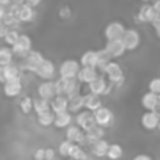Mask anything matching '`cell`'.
<instances>
[{
  "mask_svg": "<svg viewBox=\"0 0 160 160\" xmlns=\"http://www.w3.org/2000/svg\"><path fill=\"white\" fill-rule=\"evenodd\" d=\"M141 126L146 130H157L160 127V115H158V112H146V113H143Z\"/></svg>",
  "mask_w": 160,
  "mask_h": 160,
  "instance_id": "14",
  "label": "cell"
},
{
  "mask_svg": "<svg viewBox=\"0 0 160 160\" xmlns=\"http://www.w3.org/2000/svg\"><path fill=\"white\" fill-rule=\"evenodd\" d=\"M72 113L69 112H63V113H55V127L57 129H68L69 126H72Z\"/></svg>",
  "mask_w": 160,
  "mask_h": 160,
  "instance_id": "24",
  "label": "cell"
},
{
  "mask_svg": "<svg viewBox=\"0 0 160 160\" xmlns=\"http://www.w3.org/2000/svg\"><path fill=\"white\" fill-rule=\"evenodd\" d=\"M85 110V94H77L69 98V113H80Z\"/></svg>",
  "mask_w": 160,
  "mask_h": 160,
  "instance_id": "22",
  "label": "cell"
},
{
  "mask_svg": "<svg viewBox=\"0 0 160 160\" xmlns=\"http://www.w3.org/2000/svg\"><path fill=\"white\" fill-rule=\"evenodd\" d=\"M94 119H96V122H98V126H101V127H110L112 124H113V121H115V115H113V112L110 110V108H107V107H102L101 110H98L96 113H94Z\"/></svg>",
  "mask_w": 160,
  "mask_h": 160,
  "instance_id": "12",
  "label": "cell"
},
{
  "mask_svg": "<svg viewBox=\"0 0 160 160\" xmlns=\"http://www.w3.org/2000/svg\"><path fill=\"white\" fill-rule=\"evenodd\" d=\"M112 88H113V85L107 80V77L105 75H99L94 82H91L88 85V93L96 94V96H107V94H110Z\"/></svg>",
  "mask_w": 160,
  "mask_h": 160,
  "instance_id": "3",
  "label": "cell"
},
{
  "mask_svg": "<svg viewBox=\"0 0 160 160\" xmlns=\"http://www.w3.org/2000/svg\"><path fill=\"white\" fill-rule=\"evenodd\" d=\"M157 18H158V13L154 10V7L149 3H144L140 8V11L137 13V16L133 18V21L138 24H151L152 25L157 21Z\"/></svg>",
  "mask_w": 160,
  "mask_h": 160,
  "instance_id": "6",
  "label": "cell"
},
{
  "mask_svg": "<svg viewBox=\"0 0 160 160\" xmlns=\"http://www.w3.org/2000/svg\"><path fill=\"white\" fill-rule=\"evenodd\" d=\"M64 135H66V140L71 141V143H74V144H78V146H85L87 144V133L80 129L77 124L69 126L66 129Z\"/></svg>",
  "mask_w": 160,
  "mask_h": 160,
  "instance_id": "9",
  "label": "cell"
},
{
  "mask_svg": "<svg viewBox=\"0 0 160 160\" xmlns=\"http://www.w3.org/2000/svg\"><path fill=\"white\" fill-rule=\"evenodd\" d=\"M152 7H154V10H155V11H157V13L160 14V0H157V2H154V3H152Z\"/></svg>",
  "mask_w": 160,
  "mask_h": 160,
  "instance_id": "43",
  "label": "cell"
},
{
  "mask_svg": "<svg viewBox=\"0 0 160 160\" xmlns=\"http://www.w3.org/2000/svg\"><path fill=\"white\" fill-rule=\"evenodd\" d=\"M122 42L126 46L127 50H135L138 49L140 42H141V36H140V32L135 30V28H127L124 38H122Z\"/></svg>",
  "mask_w": 160,
  "mask_h": 160,
  "instance_id": "13",
  "label": "cell"
},
{
  "mask_svg": "<svg viewBox=\"0 0 160 160\" xmlns=\"http://www.w3.org/2000/svg\"><path fill=\"white\" fill-rule=\"evenodd\" d=\"M69 158L71 160H90L88 152L83 149V146H78V144H74L72 146V151H71Z\"/></svg>",
  "mask_w": 160,
  "mask_h": 160,
  "instance_id": "30",
  "label": "cell"
},
{
  "mask_svg": "<svg viewBox=\"0 0 160 160\" xmlns=\"http://www.w3.org/2000/svg\"><path fill=\"white\" fill-rule=\"evenodd\" d=\"M33 158L35 160H46V149L44 148H38L33 152Z\"/></svg>",
  "mask_w": 160,
  "mask_h": 160,
  "instance_id": "39",
  "label": "cell"
},
{
  "mask_svg": "<svg viewBox=\"0 0 160 160\" xmlns=\"http://www.w3.org/2000/svg\"><path fill=\"white\" fill-rule=\"evenodd\" d=\"M19 36H21V33H19L18 30H10V32H8V35L3 38V41H5V44H7L8 47H13V46L18 42Z\"/></svg>",
  "mask_w": 160,
  "mask_h": 160,
  "instance_id": "35",
  "label": "cell"
},
{
  "mask_svg": "<svg viewBox=\"0 0 160 160\" xmlns=\"http://www.w3.org/2000/svg\"><path fill=\"white\" fill-rule=\"evenodd\" d=\"M101 108H102L101 96L87 93V94H85V110H88V112H91V113H96V112L101 110Z\"/></svg>",
  "mask_w": 160,
  "mask_h": 160,
  "instance_id": "21",
  "label": "cell"
},
{
  "mask_svg": "<svg viewBox=\"0 0 160 160\" xmlns=\"http://www.w3.org/2000/svg\"><path fill=\"white\" fill-rule=\"evenodd\" d=\"M108 149H110V143L107 140H99L98 143H94V144L90 146V154L93 157L102 158V157H107Z\"/></svg>",
  "mask_w": 160,
  "mask_h": 160,
  "instance_id": "20",
  "label": "cell"
},
{
  "mask_svg": "<svg viewBox=\"0 0 160 160\" xmlns=\"http://www.w3.org/2000/svg\"><path fill=\"white\" fill-rule=\"evenodd\" d=\"M104 75L107 77V80H108L113 87H119V85H122V82H124L122 68H121V64L116 63V61H112V63L105 68Z\"/></svg>",
  "mask_w": 160,
  "mask_h": 160,
  "instance_id": "2",
  "label": "cell"
},
{
  "mask_svg": "<svg viewBox=\"0 0 160 160\" xmlns=\"http://www.w3.org/2000/svg\"><path fill=\"white\" fill-rule=\"evenodd\" d=\"M141 105L146 112H158L157 108L160 107V98L151 91L144 93L143 98H141Z\"/></svg>",
  "mask_w": 160,
  "mask_h": 160,
  "instance_id": "17",
  "label": "cell"
},
{
  "mask_svg": "<svg viewBox=\"0 0 160 160\" xmlns=\"http://www.w3.org/2000/svg\"><path fill=\"white\" fill-rule=\"evenodd\" d=\"M55 72H57V69H55L53 61L46 58V60L38 66V69H36L35 74H36L39 78H42V82H52V78H53Z\"/></svg>",
  "mask_w": 160,
  "mask_h": 160,
  "instance_id": "11",
  "label": "cell"
},
{
  "mask_svg": "<svg viewBox=\"0 0 160 160\" xmlns=\"http://www.w3.org/2000/svg\"><path fill=\"white\" fill-rule=\"evenodd\" d=\"M80 83L77 78H72V80H64V96L66 98H72V96H77L80 94Z\"/></svg>",
  "mask_w": 160,
  "mask_h": 160,
  "instance_id": "25",
  "label": "cell"
},
{
  "mask_svg": "<svg viewBox=\"0 0 160 160\" xmlns=\"http://www.w3.org/2000/svg\"><path fill=\"white\" fill-rule=\"evenodd\" d=\"M22 91V82L21 80H16V82H10L3 85V93L7 98H16L19 96Z\"/></svg>",
  "mask_w": 160,
  "mask_h": 160,
  "instance_id": "27",
  "label": "cell"
},
{
  "mask_svg": "<svg viewBox=\"0 0 160 160\" xmlns=\"http://www.w3.org/2000/svg\"><path fill=\"white\" fill-rule=\"evenodd\" d=\"M38 122H39L41 126H44V127L53 126V124H55V113L50 110V112H47V113L39 115V116H38Z\"/></svg>",
  "mask_w": 160,
  "mask_h": 160,
  "instance_id": "32",
  "label": "cell"
},
{
  "mask_svg": "<svg viewBox=\"0 0 160 160\" xmlns=\"http://www.w3.org/2000/svg\"><path fill=\"white\" fill-rule=\"evenodd\" d=\"M33 105H35V99H32V98H28V96L22 98L21 102H19V108H21V112L25 113V115L33 110Z\"/></svg>",
  "mask_w": 160,
  "mask_h": 160,
  "instance_id": "33",
  "label": "cell"
},
{
  "mask_svg": "<svg viewBox=\"0 0 160 160\" xmlns=\"http://www.w3.org/2000/svg\"><path fill=\"white\" fill-rule=\"evenodd\" d=\"M148 88H149L151 93L160 96V77H154V78H151V80H149V83H148Z\"/></svg>",
  "mask_w": 160,
  "mask_h": 160,
  "instance_id": "36",
  "label": "cell"
},
{
  "mask_svg": "<svg viewBox=\"0 0 160 160\" xmlns=\"http://www.w3.org/2000/svg\"><path fill=\"white\" fill-rule=\"evenodd\" d=\"M46 58L42 57V53L41 52H38V50H32L24 60H22V63H21V69H22V72L25 71V72H36V69H38V66L44 61Z\"/></svg>",
  "mask_w": 160,
  "mask_h": 160,
  "instance_id": "4",
  "label": "cell"
},
{
  "mask_svg": "<svg viewBox=\"0 0 160 160\" xmlns=\"http://www.w3.org/2000/svg\"><path fill=\"white\" fill-rule=\"evenodd\" d=\"M33 110L36 112V115H42V113H47L52 110V105H50V101H46V99H41V98H36L35 99V105H33Z\"/></svg>",
  "mask_w": 160,
  "mask_h": 160,
  "instance_id": "29",
  "label": "cell"
},
{
  "mask_svg": "<svg viewBox=\"0 0 160 160\" xmlns=\"http://www.w3.org/2000/svg\"><path fill=\"white\" fill-rule=\"evenodd\" d=\"M72 146H74V143H71V141H68V140L61 141V143L58 144V154H60L61 157H69V155H71V151H72Z\"/></svg>",
  "mask_w": 160,
  "mask_h": 160,
  "instance_id": "34",
  "label": "cell"
},
{
  "mask_svg": "<svg viewBox=\"0 0 160 160\" xmlns=\"http://www.w3.org/2000/svg\"><path fill=\"white\" fill-rule=\"evenodd\" d=\"M82 69V64L77 60H64L60 68H58V74H60V78L63 80H72V78H77L78 77V72Z\"/></svg>",
  "mask_w": 160,
  "mask_h": 160,
  "instance_id": "1",
  "label": "cell"
},
{
  "mask_svg": "<svg viewBox=\"0 0 160 160\" xmlns=\"http://www.w3.org/2000/svg\"><path fill=\"white\" fill-rule=\"evenodd\" d=\"M38 98L46 99V101H52L57 98V90H55V80L52 82H42L38 85Z\"/></svg>",
  "mask_w": 160,
  "mask_h": 160,
  "instance_id": "15",
  "label": "cell"
},
{
  "mask_svg": "<svg viewBox=\"0 0 160 160\" xmlns=\"http://www.w3.org/2000/svg\"><path fill=\"white\" fill-rule=\"evenodd\" d=\"M98 63H99V55L98 50H87L80 57V64L82 68H94L98 69Z\"/></svg>",
  "mask_w": 160,
  "mask_h": 160,
  "instance_id": "19",
  "label": "cell"
},
{
  "mask_svg": "<svg viewBox=\"0 0 160 160\" xmlns=\"http://www.w3.org/2000/svg\"><path fill=\"white\" fill-rule=\"evenodd\" d=\"M75 124L82 129L85 133L98 126V122L94 119V113H91L88 110H83V112H80L78 115H75Z\"/></svg>",
  "mask_w": 160,
  "mask_h": 160,
  "instance_id": "7",
  "label": "cell"
},
{
  "mask_svg": "<svg viewBox=\"0 0 160 160\" xmlns=\"http://www.w3.org/2000/svg\"><path fill=\"white\" fill-rule=\"evenodd\" d=\"M11 50H13L14 57H19L21 60H24L32 52V39H30V36L28 35H21L18 42L11 47Z\"/></svg>",
  "mask_w": 160,
  "mask_h": 160,
  "instance_id": "8",
  "label": "cell"
},
{
  "mask_svg": "<svg viewBox=\"0 0 160 160\" xmlns=\"http://www.w3.org/2000/svg\"><path fill=\"white\" fill-rule=\"evenodd\" d=\"M21 77H22V69L18 64H11V66L0 69V78H2L3 85L10 83V82H16V80H21Z\"/></svg>",
  "mask_w": 160,
  "mask_h": 160,
  "instance_id": "10",
  "label": "cell"
},
{
  "mask_svg": "<svg viewBox=\"0 0 160 160\" xmlns=\"http://www.w3.org/2000/svg\"><path fill=\"white\" fill-rule=\"evenodd\" d=\"M127 28L124 27L122 22L119 21H112L107 24L105 30H104V35H105V39L107 41H115V39H122L124 35H126Z\"/></svg>",
  "mask_w": 160,
  "mask_h": 160,
  "instance_id": "5",
  "label": "cell"
},
{
  "mask_svg": "<svg viewBox=\"0 0 160 160\" xmlns=\"http://www.w3.org/2000/svg\"><path fill=\"white\" fill-rule=\"evenodd\" d=\"M53 158H55V149L47 148L46 149V160H53Z\"/></svg>",
  "mask_w": 160,
  "mask_h": 160,
  "instance_id": "40",
  "label": "cell"
},
{
  "mask_svg": "<svg viewBox=\"0 0 160 160\" xmlns=\"http://www.w3.org/2000/svg\"><path fill=\"white\" fill-rule=\"evenodd\" d=\"M132 160H152V157L148 155V154H138V155H135Z\"/></svg>",
  "mask_w": 160,
  "mask_h": 160,
  "instance_id": "41",
  "label": "cell"
},
{
  "mask_svg": "<svg viewBox=\"0 0 160 160\" xmlns=\"http://www.w3.org/2000/svg\"><path fill=\"white\" fill-rule=\"evenodd\" d=\"M104 135H105V129L101 127V126H96L94 129L87 132V144L91 146V144L98 143L99 140H104Z\"/></svg>",
  "mask_w": 160,
  "mask_h": 160,
  "instance_id": "26",
  "label": "cell"
},
{
  "mask_svg": "<svg viewBox=\"0 0 160 160\" xmlns=\"http://www.w3.org/2000/svg\"><path fill=\"white\" fill-rule=\"evenodd\" d=\"M158 98H160V96H158Z\"/></svg>",
  "mask_w": 160,
  "mask_h": 160,
  "instance_id": "44",
  "label": "cell"
},
{
  "mask_svg": "<svg viewBox=\"0 0 160 160\" xmlns=\"http://www.w3.org/2000/svg\"><path fill=\"white\" fill-rule=\"evenodd\" d=\"M71 16H72V10H71L69 7L64 5V7L60 8V18H61V19H69Z\"/></svg>",
  "mask_w": 160,
  "mask_h": 160,
  "instance_id": "38",
  "label": "cell"
},
{
  "mask_svg": "<svg viewBox=\"0 0 160 160\" xmlns=\"http://www.w3.org/2000/svg\"><path fill=\"white\" fill-rule=\"evenodd\" d=\"M99 75H101V74H99V71H98V69H94V68H82V69H80V72H78L77 80H78L80 83L90 85L91 82H94V80H96Z\"/></svg>",
  "mask_w": 160,
  "mask_h": 160,
  "instance_id": "18",
  "label": "cell"
},
{
  "mask_svg": "<svg viewBox=\"0 0 160 160\" xmlns=\"http://www.w3.org/2000/svg\"><path fill=\"white\" fill-rule=\"evenodd\" d=\"M50 105H52V112L53 113L69 112V98H66V96H57L55 99L50 101Z\"/></svg>",
  "mask_w": 160,
  "mask_h": 160,
  "instance_id": "23",
  "label": "cell"
},
{
  "mask_svg": "<svg viewBox=\"0 0 160 160\" xmlns=\"http://www.w3.org/2000/svg\"><path fill=\"white\" fill-rule=\"evenodd\" d=\"M55 90H57V96H64V80L63 78L55 80Z\"/></svg>",
  "mask_w": 160,
  "mask_h": 160,
  "instance_id": "37",
  "label": "cell"
},
{
  "mask_svg": "<svg viewBox=\"0 0 160 160\" xmlns=\"http://www.w3.org/2000/svg\"><path fill=\"white\" fill-rule=\"evenodd\" d=\"M122 154H124L122 146H121V144H118V143H112V144H110V149H108L107 157H108L110 160H119V158L122 157Z\"/></svg>",
  "mask_w": 160,
  "mask_h": 160,
  "instance_id": "31",
  "label": "cell"
},
{
  "mask_svg": "<svg viewBox=\"0 0 160 160\" xmlns=\"http://www.w3.org/2000/svg\"><path fill=\"white\" fill-rule=\"evenodd\" d=\"M28 7H32V8H35L36 5H39V0H30V2H25Z\"/></svg>",
  "mask_w": 160,
  "mask_h": 160,
  "instance_id": "42",
  "label": "cell"
},
{
  "mask_svg": "<svg viewBox=\"0 0 160 160\" xmlns=\"http://www.w3.org/2000/svg\"><path fill=\"white\" fill-rule=\"evenodd\" d=\"M107 52H108V55L112 57V58H119V57H122L124 53H126V46H124V42H122V39H115V41H107V44H105V47H104Z\"/></svg>",
  "mask_w": 160,
  "mask_h": 160,
  "instance_id": "16",
  "label": "cell"
},
{
  "mask_svg": "<svg viewBox=\"0 0 160 160\" xmlns=\"http://www.w3.org/2000/svg\"><path fill=\"white\" fill-rule=\"evenodd\" d=\"M13 57H14V53H13L11 47L3 46L2 49H0V66L2 68L11 66L13 64Z\"/></svg>",
  "mask_w": 160,
  "mask_h": 160,
  "instance_id": "28",
  "label": "cell"
}]
</instances>
